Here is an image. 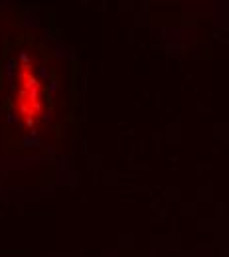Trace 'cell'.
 Segmentation results:
<instances>
[{
    "mask_svg": "<svg viewBox=\"0 0 229 257\" xmlns=\"http://www.w3.org/2000/svg\"><path fill=\"white\" fill-rule=\"evenodd\" d=\"M16 85H14V101H16V111L18 117L24 125L34 127L38 123V119L42 117V109H44V99H42V83L36 77L34 69L28 64L20 65L18 69V77H16Z\"/></svg>",
    "mask_w": 229,
    "mask_h": 257,
    "instance_id": "6da1fadb",
    "label": "cell"
}]
</instances>
